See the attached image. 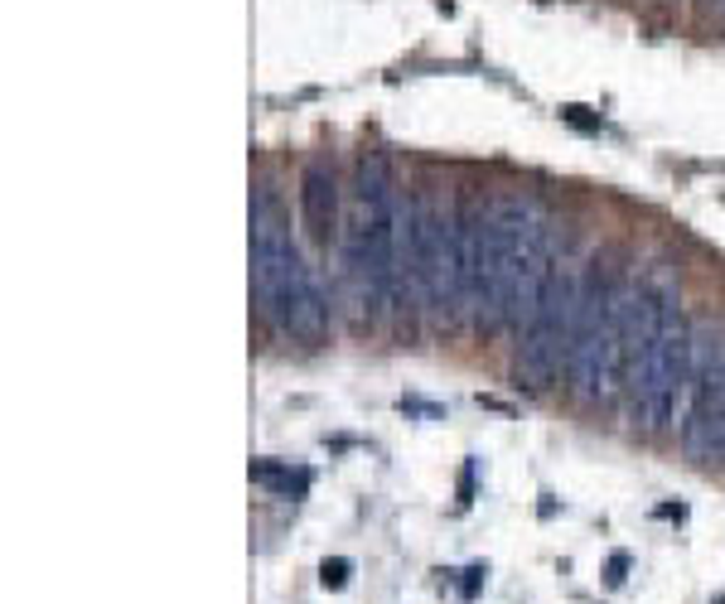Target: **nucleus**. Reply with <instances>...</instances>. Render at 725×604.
I'll use <instances>...</instances> for the list:
<instances>
[{
  "label": "nucleus",
  "instance_id": "2eb2a0df",
  "mask_svg": "<svg viewBox=\"0 0 725 604\" xmlns=\"http://www.w3.org/2000/svg\"><path fill=\"white\" fill-rule=\"evenodd\" d=\"M484 575H489V566H469V571H465V585H459V590H465V600H474V595H479Z\"/></svg>",
  "mask_w": 725,
  "mask_h": 604
},
{
  "label": "nucleus",
  "instance_id": "f03ea898",
  "mask_svg": "<svg viewBox=\"0 0 725 604\" xmlns=\"http://www.w3.org/2000/svg\"><path fill=\"white\" fill-rule=\"evenodd\" d=\"M353 222L343 232V266L373 315L407 305V276H401V208L392 194V170L383 150H363L353 164Z\"/></svg>",
  "mask_w": 725,
  "mask_h": 604
},
{
  "label": "nucleus",
  "instance_id": "f8f14e48",
  "mask_svg": "<svg viewBox=\"0 0 725 604\" xmlns=\"http://www.w3.org/2000/svg\"><path fill=\"white\" fill-rule=\"evenodd\" d=\"M349 575H353L349 556H325V561H319V585H325V590H343V585H349Z\"/></svg>",
  "mask_w": 725,
  "mask_h": 604
},
{
  "label": "nucleus",
  "instance_id": "7ed1b4c3",
  "mask_svg": "<svg viewBox=\"0 0 725 604\" xmlns=\"http://www.w3.org/2000/svg\"><path fill=\"white\" fill-rule=\"evenodd\" d=\"M624 310H628V281L610 256H590L580 271L576 295V334H570V397L586 407H610L628 387L624 368Z\"/></svg>",
  "mask_w": 725,
  "mask_h": 604
},
{
  "label": "nucleus",
  "instance_id": "423d86ee",
  "mask_svg": "<svg viewBox=\"0 0 725 604\" xmlns=\"http://www.w3.org/2000/svg\"><path fill=\"white\" fill-rule=\"evenodd\" d=\"M682 449L701 465H725V334L696 324L692 382L682 397Z\"/></svg>",
  "mask_w": 725,
  "mask_h": 604
},
{
  "label": "nucleus",
  "instance_id": "ddd939ff",
  "mask_svg": "<svg viewBox=\"0 0 725 604\" xmlns=\"http://www.w3.org/2000/svg\"><path fill=\"white\" fill-rule=\"evenodd\" d=\"M628 566H634V561H628L624 551H614V556H610V566H604V585H610V590H620L624 580H628Z\"/></svg>",
  "mask_w": 725,
  "mask_h": 604
},
{
  "label": "nucleus",
  "instance_id": "9d476101",
  "mask_svg": "<svg viewBox=\"0 0 725 604\" xmlns=\"http://www.w3.org/2000/svg\"><path fill=\"white\" fill-rule=\"evenodd\" d=\"M300 218L319 247H329V237L339 232V184L325 164H310L300 174Z\"/></svg>",
  "mask_w": 725,
  "mask_h": 604
},
{
  "label": "nucleus",
  "instance_id": "20e7f679",
  "mask_svg": "<svg viewBox=\"0 0 725 604\" xmlns=\"http://www.w3.org/2000/svg\"><path fill=\"white\" fill-rule=\"evenodd\" d=\"M692 348H696V324L677 310L662 334L648 343L628 368V416L638 431L658 435L677 421V407L692 382Z\"/></svg>",
  "mask_w": 725,
  "mask_h": 604
},
{
  "label": "nucleus",
  "instance_id": "4468645a",
  "mask_svg": "<svg viewBox=\"0 0 725 604\" xmlns=\"http://www.w3.org/2000/svg\"><path fill=\"white\" fill-rule=\"evenodd\" d=\"M561 116L570 126H580V131H600V116H586V106H561Z\"/></svg>",
  "mask_w": 725,
  "mask_h": 604
},
{
  "label": "nucleus",
  "instance_id": "9b49d317",
  "mask_svg": "<svg viewBox=\"0 0 725 604\" xmlns=\"http://www.w3.org/2000/svg\"><path fill=\"white\" fill-rule=\"evenodd\" d=\"M252 479L261 483V489H271L276 499H305V493H310V469L281 465V459H257Z\"/></svg>",
  "mask_w": 725,
  "mask_h": 604
},
{
  "label": "nucleus",
  "instance_id": "1a4fd4ad",
  "mask_svg": "<svg viewBox=\"0 0 725 604\" xmlns=\"http://www.w3.org/2000/svg\"><path fill=\"white\" fill-rule=\"evenodd\" d=\"M266 324H276L285 339H300V343H319L329 334V295L319 290L315 271L310 266H295L285 276V286L276 290V300L266 305Z\"/></svg>",
  "mask_w": 725,
  "mask_h": 604
},
{
  "label": "nucleus",
  "instance_id": "0eeeda50",
  "mask_svg": "<svg viewBox=\"0 0 725 604\" xmlns=\"http://www.w3.org/2000/svg\"><path fill=\"white\" fill-rule=\"evenodd\" d=\"M401 276H407L411 305L445 324L450 300V213L431 194H416L401 213Z\"/></svg>",
  "mask_w": 725,
  "mask_h": 604
},
{
  "label": "nucleus",
  "instance_id": "39448f33",
  "mask_svg": "<svg viewBox=\"0 0 725 604\" xmlns=\"http://www.w3.org/2000/svg\"><path fill=\"white\" fill-rule=\"evenodd\" d=\"M576 295H580V276L566 271L561 262H552L546 271L537 305L522 319V339L513 353V382L527 392H546L561 377L566 358H570V334H576Z\"/></svg>",
  "mask_w": 725,
  "mask_h": 604
},
{
  "label": "nucleus",
  "instance_id": "f257e3e1",
  "mask_svg": "<svg viewBox=\"0 0 725 604\" xmlns=\"http://www.w3.org/2000/svg\"><path fill=\"white\" fill-rule=\"evenodd\" d=\"M546 222L532 198L503 194L489 204L484 218V256H479V300H474V329L503 334L518 329L537 305V290L552 271Z\"/></svg>",
  "mask_w": 725,
  "mask_h": 604
},
{
  "label": "nucleus",
  "instance_id": "6e6552de",
  "mask_svg": "<svg viewBox=\"0 0 725 604\" xmlns=\"http://www.w3.org/2000/svg\"><path fill=\"white\" fill-rule=\"evenodd\" d=\"M484 213L469 194L455 198L450 208V300L445 324H474V300H479V256H484Z\"/></svg>",
  "mask_w": 725,
  "mask_h": 604
}]
</instances>
